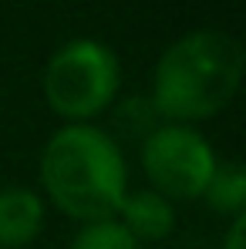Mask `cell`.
Returning a JSON list of instances; mask_svg holds the SVG:
<instances>
[{"label": "cell", "mask_w": 246, "mask_h": 249, "mask_svg": "<svg viewBox=\"0 0 246 249\" xmlns=\"http://www.w3.org/2000/svg\"><path fill=\"white\" fill-rule=\"evenodd\" d=\"M41 189L61 215L81 222L115 219L128 192L122 145L98 124H64L41 152Z\"/></svg>", "instance_id": "cell-1"}, {"label": "cell", "mask_w": 246, "mask_h": 249, "mask_svg": "<svg viewBox=\"0 0 246 249\" xmlns=\"http://www.w3.org/2000/svg\"><path fill=\"white\" fill-rule=\"evenodd\" d=\"M246 51L226 31H189L172 41L152 71V105L162 122L196 124L219 115L240 91Z\"/></svg>", "instance_id": "cell-2"}, {"label": "cell", "mask_w": 246, "mask_h": 249, "mask_svg": "<svg viewBox=\"0 0 246 249\" xmlns=\"http://www.w3.org/2000/svg\"><path fill=\"white\" fill-rule=\"evenodd\" d=\"M122 64L108 44L75 37L61 44L44 64L41 91L47 108L68 124H95L118 101Z\"/></svg>", "instance_id": "cell-3"}, {"label": "cell", "mask_w": 246, "mask_h": 249, "mask_svg": "<svg viewBox=\"0 0 246 249\" xmlns=\"http://www.w3.org/2000/svg\"><path fill=\"white\" fill-rule=\"evenodd\" d=\"M142 172L149 178V189L175 202H196L203 199L206 185L216 168V152L206 142L196 124H175L162 122L142 145Z\"/></svg>", "instance_id": "cell-4"}, {"label": "cell", "mask_w": 246, "mask_h": 249, "mask_svg": "<svg viewBox=\"0 0 246 249\" xmlns=\"http://www.w3.org/2000/svg\"><path fill=\"white\" fill-rule=\"evenodd\" d=\"M44 199L27 185L0 189V249H27L44 229Z\"/></svg>", "instance_id": "cell-5"}, {"label": "cell", "mask_w": 246, "mask_h": 249, "mask_svg": "<svg viewBox=\"0 0 246 249\" xmlns=\"http://www.w3.org/2000/svg\"><path fill=\"white\" fill-rule=\"evenodd\" d=\"M115 219L138 243H159L175 229V206L152 189H128Z\"/></svg>", "instance_id": "cell-6"}, {"label": "cell", "mask_w": 246, "mask_h": 249, "mask_svg": "<svg viewBox=\"0 0 246 249\" xmlns=\"http://www.w3.org/2000/svg\"><path fill=\"white\" fill-rule=\"evenodd\" d=\"M203 202L219 215H240L246 212V172L240 162H216L212 178L203 192Z\"/></svg>", "instance_id": "cell-7"}, {"label": "cell", "mask_w": 246, "mask_h": 249, "mask_svg": "<svg viewBox=\"0 0 246 249\" xmlns=\"http://www.w3.org/2000/svg\"><path fill=\"white\" fill-rule=\"evenodd\" d=\"M112 138L122 145V142H145L159 124H162V115L159 108L152 105V98H128V101H115L112 108Z\"/></svg>", "instance_id": "cell-8"}, {"label": "cell", "mask_w": 246, "mask_h": 249, "mask_svg": "<svg viewBox=\"0 0 246 249\" xmlns=\"http://www.w3.org/2000/svg\"><path fill=\"white\" fill-rule=\"evenodd\" d=\"M71 249H142V243L118 219H98V222H81L78 226Z\"/></svg>", "instance_id": "cell-9"}, {"label": "cell", "mask_w": 246, "mask_h": 249, "mask_svg": "<svg viewBox=\"0 0 246 249\" xmlns=\"http://www.w3.org/2000/svg\"><path fill=\"white\" fill-rule=\"evenodd\" d=\"M223 249H246V212L229 219V229H226V239Z\"/></svg>", "instance_id": "cell-10"}]
</instances>
